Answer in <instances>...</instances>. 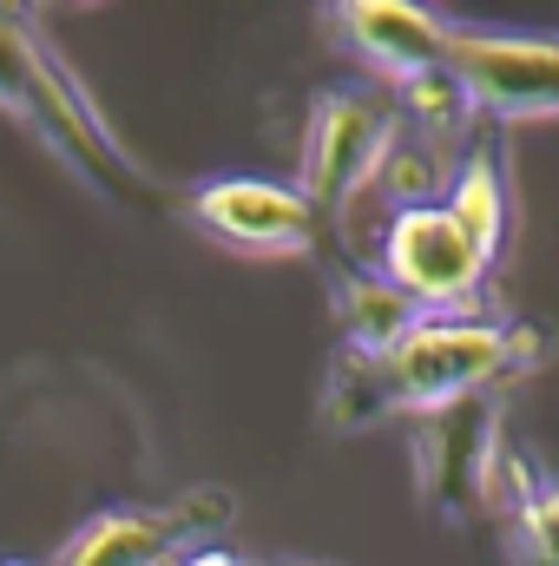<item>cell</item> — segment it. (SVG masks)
Returning a JSON list of instances; mask_svg holds the SVG:
<instances>
[{
  "label": "cell",
  "mask_w": 559,
  "mask_h": 566,
  "mask_svg": "<svg viewBox=\"0 0 559 566\" xmlns=\"http://www.w3.org/2000/svg\"><path fill=\"white\" fill-rule=\"evenodd\" d=\"M329 20L349 40V53L369 73L395 80V86L447 66V46H454V27L434 7H415V0H342Z\"/></svg>",
  "instance_id": "8"
},
{
  "label": "cell",
  "mask_w": 559,
  "mask_h": 566,
  "mask_svg": "<svg viewBox=\"0 0 559 566\" xmlns=\"http://www.w3.org/2000/svg\"><path fill=\"white\" fill-rule=\"evenodd\" d=\"M0 106L20 113L40 139L53 145L66 165H80L86 178H99V185H113V178L139 185V165L119 151V139L86 106L80 80L60 66V53L20 13H0Z\"/></svg>",
  "instance_id": "2"
},
{
  "label": "cell",
  "mask_w": 559,
  "mask_h": 566,
  "mask_svg": "<svg viewBox=\"0 0 559 566\" xmlns=\"http://www.w3.org/2000/svg\"><path fill=\"white\" fill-rule=\"evenodd\" d=\"M178 566H251V560H238V554H224V547H191Z\"/></svg>",
  "instance_id": "15"
},
{
  "label": "cell",
  "mask_w": 559,
  "mask_h": 566,
  "mask_svg": "<svg viewBox=\"0 0 559 566\" xmlns=\"http://www.w3.org/2000/svg\"><path fill=\"white\" fill-rule=\"evenodd\" d=\"M382 277L421 316H461V310H474V296L487 283V258L467 244V231L447 218V205H402L382 231Z\"/></svg>",
  "instance_id": "3"
},
{
  "label": "cell",
  "mask_w": 559,
  "mask_h": 566,
  "mask_svg": "<svg viewBox=\"0 0 559 566\" xmlns=\"http://www.w3.org/2000/svg\"><path fill=\"white\" fill-rule=\"evenodd\" d=\"M376 178L395 191V211H402V205H441V191L454 185V165H441V151L428 139L395 133V145H389V158H382Z\"/></svg>",
  "instance_id": "13"
},
{
  "label": "cell",
  "mask_w": 559,
  "mask_h": 566,
  "mask_svg": "<svg viewBox=\"0 0 559 566\" xmlns=\"http://www.w3.org/2000/svg\"><path fill=\"white\" fill-rule=\"evenodd\" d=\"M191 218L211 244L238 251V258H303L316 251L323 211L303 198V185L283 178H211L191 191Z\"/></svg>",
  "instance_id": "7"
},
{
  "label": "cell",
  "mask_w": 559,
  "mask_h": 566,
  "mask_svg": "<svg viewBox=\"0 0 559 566\" xmlns=\"http://www.w3.org/2000/svg\"><path fill=\"white\" fill-rule=\"evenodd\" d=\"M415 303L382 277V271H342L336 277V323H342V356H389L409 329H415Z\"/></svg>",
  "instance_id": "11"
},
{
  "label": "cell",
  "mask_w": 559,
  "mask_h": 566,
  "mask_svg": "<svg viewBox=\"0 0 559 566\" xmlns=\"http://www.w3.org/2000/svg\"><path fill=\"white\" fill-rule=\"evenodd\" d=\"M447 73L467 86L474 113L507 126L559 119V33H461L447 46Z\"/></svg>",
  "instance_id": "5"
},
{
  "label": "cell",
  "mask_w": 559,
  "mask_h": 566,
  "mask_svg": "<svg viewBox=\"0 0 559 566\" xmlns=\"http://www.w3.org/2000/svg\"><path fill=\"white\" fill-rule=\"evenodd\" d=\"M421 488L441 501V507H481L487 494V474L500 461V402L494 396H474V402H454L441 416H421Z\"/></svg>",
  "instance_id": "9"
},
{
  "label": "cell",
  "mask_w": 559,
  "mask_h": 566,
  "mask_svg": "<svg viewBox=\"0 0 559 566\" xmlns=\"http://www.w3.org/2000/svg\"><path fill=\"white\" fill-rule=\"evenodd\" d=\"M447 218L467 231V244L487 258V271L500 264L507 251V224H514V198H507V158H500V139H481L461 151L454 165V185H447Z\"/></svg>",
  "instance_id": "10"
},
{
  "label": "cell",
  "mask_w": 559,
  "mask_h": 566,
  "mask_svg": "<svg viewBox=\"0 0 559 566\" xmlns=\"http://www.w3.org/2000/svg\"><path fill=\"white\" fill-rule=\"evenodd\" d=\"M514 541H520V566H559V481L514 514Z\"/></svg>",
  "instance_id": "14"
},
{
  "label": "cell",
  "mask_w": 559,
  "mask_h": 566,
  "mask_svg": "<svg viewBox=\"0 0 559 566\" xmlns=\"http://www.w3.org/2000/svg\"><path fill=\"white\" fill-rule=\"evenodd\" d=\"M395 119L382 99H369L362 86H336L316 99L309 113V139H303V198L323 211V218H342L349 198L382 171L389 145H395Z\"/></svg>",
  "instance_id": "4"
},
{
  "label": "cell",
  "mask_w": 559,
  "mask_h": 566,
  "mask_svg": "<svg viewBox=\"0 0 559 566\" xmlns=\"http://www.w3.org/2000/svg\"><path fill=\"white\" fill-rule=\"evenodd\" d=\"M540 356H547L540 329L461 310V316H415V329L389 356H376V376L395 416H441L454 402L494 396Z\"/></svg>",
  "instance_id": "1"
},
{
  "label": "cell",
  "mask_w": 559,
  "mask_h": 566,
  "mask_svg": "<svg viewBox=\"0 0 559 566\" xmlns=\"http://www.w3.org/2000/svg\"><path fill=\"white\" fill-rule=\"evenodd\" d=\"M231 514L238 507L224 488H204V494H184L165 507H113V514H93L53 554V566H171L191 547H211L204 534L224 527Z\"/></svg>",
  "instance_id": "6"
},
{
  "label": "cell",
  "mask_w": 559,
  "mask_h": 566,
  "mask_svg": "<svg viewBox=\"0 0 559 566\" xmlns=\"http://www.w3.org/2000/svg\"><path fill=\"white\" fill-rule=\"evenodd\" d=\"M395 99H402V113L421 126V139H454L467 119H474V99H467V86L447 73V66H434V73H421L409 86H395Z\"/></svg>",
  "instance_id": "12"
}]
</instances>
